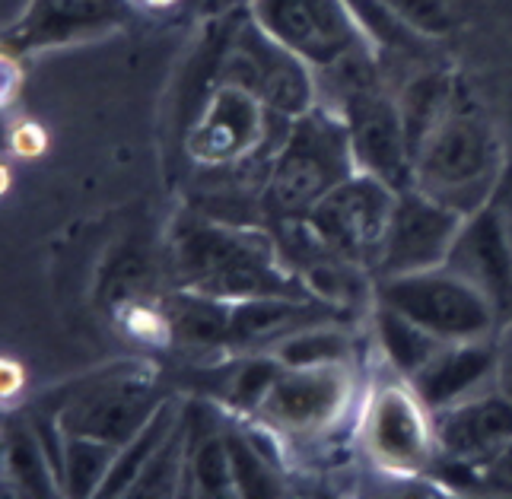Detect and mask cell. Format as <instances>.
I'll return each instance as SVG.
<instances>
[{"instance_id": "22", "label": "cell", "mask_w": 512, "mask_h": 499, "mask_svg": "<svg viewBox=\"0 0 512 499\" xmlns=\"http://www.w3.org/2000/svg\"><path fill=\"white\" fill-rule=\"evenodd\" d=\"M382 4L414 32L420 29L427 35H443L452 26V13L446 0H382Z\"/></svg>"}, {"instance_id": "27", "label": "cell", "mask_w": 512, "mask_h": 499, "mask_svg": "<svg viewBox=\"0 0 512 499\" xmlns=\"http://www.w3.org/2000/svg\"><path fill=\"white\" fill-rule=\"evenodd\" d=\"M156 4H163V0H156Z\"/></svg>"}, {"instance_id": "4", "label": "cell", "mask_w": 512, "mask_h": 499, "mask_svg": "<svg viewBox=\"0 0 512 499\" xmlns=\"http://www.w3.org/2000/svg\"><path fill=\"white\" fill-rule=\"evenodd\" d=\"M258 20L312 64L341 61L357 42L344 0H258Z\"/></svg>"}, {"instance_id": "9", "label": "cell", "mask_w": 512, "mask_h": 499, "mask_svg": "<svg viewBox=\"0 0 512 499\" xmlns=\"http://www.w3.org/2000/svg\"><path fill=\"white\" fill-rule=\"evenodd\" d=\"M347 398V372L341 363L290 366L274 388L264 395L261 407L274 423L287 430H319L338 417Z\"/></svg>"}, {"instance_id": "13", "label": "cell", "mask_w": 512, "mask_h": 499, "mask_svg": "<svg viewBox=\"0 0 512 499\" xmlns=\"http://www.w3.org/2000/svg\"><path fill=\"white\" fill-rule=\"evenodd\" d=\"M439 445L455 458H471L500 449L512 439V398L484 395L449 404L436 423Z\"/></svg>"}, {"instance_id": "10", "label": "cell", "mask_w": 512, "mask_h": 499, "mask_svg": "<svg viewBox=\"0 0 512 499\" xmlns=\"http://www.w3.org/2000/svg\"><path fill=\"white\" fill-rule=\"evenodd\" d=\"M150 385L134 379H118L80 398L64 417L67 433L99 439L109 445H128L131 433L140 430V420L150 411Z\"/></svg>"}, {"instance_id": "24", "label": "cell", "mask_w": 512, "mask_h": 499, "mask_svg": "<svg viewBox=\"0 0 512 499\" xmlns=\"http://www.w3.org/2000/svg\"><path fill=\"white\" fill-rule=\"evenodd\" d=\"M280 379V366L274 360H255V363H245L239 369V376L233 382L236 391V401L239 404H261L264 395L274 388V382Z\"/></svg>"}, {"instance_id": "26", "label": "cell", "mask_w": 512, "mask_h": 499, "mask_svg": "<svg viewBox=\"0 0 512 499\" xmlns=\"http://www.w3.org/2000/svg\"><path fill=\"white\" fill-rule=\"evenodd\" d=\"M500 385H503V391L512 398V353L503 360V366H500Z\"/></svg>"}, {"instance_id": "19", "label": "cell", "mask_w": 512, "mask_h": 499, "mask_svg": "<svg viewBox=\"0 0 512 499\" xmlns=\"http://www.w3.org/2000/svg\"><path fill=\"white\" fill-rule=\"evenodd\" d=\"M191 471L198 487L210 496H226L236 487V471H233V455H229V445L220 439H207L191 458Z\"/></svg>"}, {"instance_id": "18", "label": "cell", "mask_w": 512, "mask_h": 499, "mask_svg": "<svg viewBox=\"0 0 512 499\" xmlns=\"http://www.w3.org/2000/svg\"><path fill=\"white\" fill-rule=\"evenodd\" d=\"M112 458V445L99 442V439H86V436H74L70 433L67 442V477H70V493L83 496L90 493L96 477L109 468Z\"/></svg>"}, {"instance_id": "7", "label": "cell", "mask_w": 512, "mask_h": 499, "mask_svg": "<svg viewBox=\"0 0 512 499\" xmlns=\"http://www.w3.org/2000/svg\"><path fill=\"white\" fill-rule=\"evenodd\" d=\"M185 267L210 293H271V264L261 248L233 233L201 229L185 242Z\"/></svg>"}, {"instance_id": "20", "label": "cell", "mask_w": 512, "mask_h": 499, "mask_svg": "<svg viewBox=\"0 0 512 499\" xmlns=\"http://www.w3.org/2000/svg\"><path fill=\"white\" fill-rule=\"evenodd\" d=\"M344 356V337L331 331L315 334H296L287 337L277 350V360L287 366H322V363H341Z\"/></svg>"}, {"instance_id": "8", "label": "cell", "mask_w": 512, "mask_h": 499, "mask_svg": "<svg viewBox=\"0 0 512 499\" xmlns=\"http://www.w3.org/2000/svg\"><path fill=\"white\" fill-rule=\"evenodd\" d=\"M366 449L388 471L414 474L427 468L430 433L417 398L398 385L382 388L366 414Z\"/></svg>"}, {"instance_id": "23", "label": "cell", "mask_w": 512, "mask_h": 499, "mask_svg": "<svg viewBox=\"0 0 512 499\" xmlns=\"http://www.w3.org/2000/svg\"><path fill=\"white\" fill-rule=\"evenodd\" d=\"M229 455H233V471H236V487L242 496H271L277 487L264 468V461L239 439H229Z\"/></svg>"}, {"instance_id": "2", "label": "cell", "mask_w": 512, "mask_h": 499, "mask_svg": "<svg viewBox=\"0 0 512 499\" xmlns=\"http://www.w3.org/2000/svg\"><path fill=\"white\" fill-rule=\"evenodd\" d=\"M382 302L401 309L443 341L446 337L474 341L493 325L490 296L458 271L439 274L436 267H430V271L388 277L382 287Z\"/></svg>"}, {"instance_id": "5", "label": "cell", "mask_w": 512, "mask_h": 499, "mask_svg": "<svg viewBox=\"0 0 512 499\" xmlns=\"http://www.w3.org/2000/svg\"><path fill=\"white\" fill-rule=\"evenodd\" d=\"M347 131L350 150L366 175L379 178L392 191L408 185V134H404V118L395 105H388L376 93H353L347 99Z\"/></svg>"}, {"instance_id": "17", "label": "cell", "mask_w": 512, "mask_h": 499, "mask_svg": "<svg viewBox=\"0 0 512 499\" xmlns=\"http://www.w3.org/2000/svg\"><path fill=\"white\" fill-rule=\"evenodd\" d=\"M169 426H172V407H160L147 423H144V430H140L137 439L128 442V449L121 452V458L112 465L109 477L102 480V493L105 496H112L118 490H125L128 484H137V474H144V468L150 465V458L156 452V442H163L166 433H169Z\"/></svg>"}, {"instance_id": "1", "label": "cell", "mask_w": 512, "mask_h": 499, "mask_svg": "<svg viewBox=\"0 0 512 499\" xmlns=\"http://www.w3.org/2000/svg\"><path fill=\"white\" fill-rule=\"evenodd\" d=\"M414 175L427 198L468 213L497 175V140L474 118H449L423 140Z\"/></svg>"}, {"instance_id": "15", "label": "cell", "mask_w": 512, "mask_h": 499, "mask_svg": "<svg viewBox=\"0 0 512 499\" xmlns=\"http://www.w3.org/2000/svg\"><path fill=\"white\" fill-rule=\"evenodd\" d=\"M258 124L261 118L255 102L242 89H223L214 99V109L204 118L198 137H194V150L204 159H229L252 144Z\"/></svg>"}, {"instance_id": "12", "label": "cell", "mask_w": 512, "mask_h": 499, "mask_svg": "<svg viewBox=\"0 0 512 499\" xmlns=\"http://www.w3.org/2000/svg\"><path fill=\"white\" fill-rule=\"evenodd\" d=\"M334 185H341L338 169H334V153L319 131L303 128L274 169L271 191L277 207L290 213L315 207Z\"/></svg>"}, {"instance_id": "11", "label": "cell", "mask_w": 512, "mask_h": 499, "mask_svg": "<svg viewBox=\"0 0 512 499\" xmlns=\"http://www.w3.org/2000/svg\"><path fill=\"white\" fill-rule=\"evenodd\" d=\"M452 271L468 277L474 287H481L490 299L509 296L512 290V248L500 226L497 210H481L471 223L462 226L452 252Z\"/></svg>"}, {"instance_id": "3", "label": "cell", "mask_w": 512, "mask_h": 499, "mask_svg": "<svg viewBox=\"0 0 512 499\" xmlns=\"http://www.w3.org/2000/svg\"><path fill=\"white\" fill-rule=\"evenodd\" d=\"M462 233V217L458 210L439 204L427 194H404L395 204L392 226L385 236V274H417L449 261L452 245Z\"/></svg>"}, {"instance_id": "6", "label": "cell", "mask_w": 512, "mask_h": 499, "mask_svg": "<svg viewBox=\"0 0 512 499\" xmlns=\"http://www.w3.org/2000/svg\"><path fill=\"white\" fill-rule=\"evenodd\" d=\"M392 213H395L392 188L379 182V178L366 175L357 178V182L334 185L315 204V223H319V229L328 239L341 242L350 252H360V248L385 245Z\"/></svg>"}, {"instance_id": "21", "label": "cell", "mask_w": 512, "mask_h": 499, "mask_svg": "<svg viewBox=\"0 0 512 499\" xmlns=\"http://www.w3.org/2000/svg\"><path fill=\"white\" fill-rule=\"evenodd\" d=\"M10 461H13L16 474L26 480V487H32L39 496H48L51 480L45 471V452L39 445V436L13 430L10 433Z\"/></svg>"}, {"instance_id": "25", "label": "cell", "mask_w": 512, "mask_h": 499, "mask_svg": "<svg viewBox=\"0 0 512 499\" xmlns=\"http://www.w3.org/2000/svg\"><path fill=\"white\" fill-rule=\"evenodd\" d=\"M487 480L493 487H500V490H512V439L503 442L497 449V455H493Z\"/></svg>"}, {"instance_id": "16", "label": "cell", "mask_w": 512, "mask_h": 499, "mask_svg": "<svg viewBox=\"0 0 512 499\" xmlns=\"http://www.w3.org/2000/svg\"><path fill=\"white\" fill-rule=\"evenodd\" d=\"M379 337L388 356L395 360V366L404 372H420L443 350V344H439L443 337H436L433 331L417 325L414 318H408L395 306H388V302H382L379 309Z\"/></svg>"}, {"instance_id": "14", "label": "cell", "mask_w": 512, "mask_h": 499, "mask_svg": "<svg viewBox=\"0 0 512 499\" xmlns=\"http://www.w3.org/2000/svg\"><path fill=\"white\" fill-rule=\"evenodd\" d=\"M493 369H497V350L490 344L465 341L462 347H443L427 366L414 372L417 398L430 407H449L478 388Z\"/></svg>"}]
</instances>
